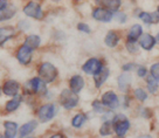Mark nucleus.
<instances>
[{
	"label": "nucleus",
	"mask_w": 159,
	"mask_h": 138,
	"mask_svg": "<svg viewBox=\"0 0 159 138\" xmlns=\"http://www.w3.org/2000/svg\"><path fill=\"white\" fill-rule=\"evenodd\" d=\"M157 40L159 41V33H158V35H157Z\"/></svg>",
	"instance_id": "ea45409f"
},
{
	"label": "nucleus",
	"mask_w": 159,
	"mask_h": 138,
	"mask_svg": "<svg viewBox=\"0 0 159 138\" xmlns=\"http://www.w3.org/2000/svg\"><path fill=\"white\" fill-rule=\"evenodd\" d=\"M93 18L101 22H109L114 18V14L112 12L105 10L103 7H98V8H95L93 12Z\"/></svg>",
	"instance_id": "6e6552de"
},
{
	"label": "nucleus",
	"mask_w": 159,
	"mask_h": 138,
	"mask_svg": "<svg viewBox=\"0 0 159 138\" xmlns=\"http://www.w3.org/2000/svg\"><path fill=\"white\" fill-rule=\"evenodd\" d=\"M85 119H87V116L84 113H77L71 121V124H73L74 128H81L85 122Z\"/></svg>",
	"instance_id": "393cba45"
},
{
	"label": "nucleus",
	"mask_w": 159,
	"mask_h": 138,
	"mask_svg": "<svg viewBox=\"0 0 159 138\" xmlns=\"http://www.w3.org/2000/svg\"><path fill=\"white\" fill-rule=\"evenodd\" d=\"M134 96H136V99H139L140 102H144L145 99H148V94L145 93V90H143V89H140V88L136 89L134 91Z\"/></svg>",
	"instance_id": "c85d7f7f"
},
{
	"label": "nucleus",
	"mask_w": 159,
	"mask_h": 138,
	"mask_svg": "<svg viewBox=\"0 0 159 138\" xmlns=\"http://www.w3.org/2000/svg\"><path fill=\"white\" fill-rule=\"evenodd\" d=\"M93 108H94L95 113H104L108 111V109H107L104 104L102 103V102H98V101H94L93 102Z\"/></svg>",
	"instance_id": "cd10ccee"
},
{
	"label": "nucleus",
	"mask_w": 159,
	"mask_h": 138,
	"mask_svg": "<svg viewBox=\"0 0 159 138\" xmlns=\"http://www.w3.org/2000/svg\"><path fill=\"white\" fill-rule=\"evenodd\" d=\"M140 47L144 48L145 50H151L153 48V46L156 44V39L154 36H152L151 34H143L140 38Z\"/></svg>",
	"instance_id": "ddd939ff"
},
{
	"label": "nucleus",
	"mask_w": 159,
	"mask_h": 138,
	"mask_svg": "<svg viewBox=\"0 0 159 138\" xmlns=\"http://www.w3.org/2000/svg\"><path fill=\"white\" fill-rule=\"evenodd\" d=\"M139 18L144 21L145 24L151 25L159 22V13H149V12H142L139 14Z\"/></svg>",
	"instance_id": "a211bd4d"
},
{
	"label": "nucleus",
	"mask_w": 159,
	"mask_h": 138,
	"mask_svg": "<svg viewBox=\"0 0 159 138\" xmlns=\"http://www.w3.org/2000/svg\"><path fill=\"white\" fill-rule=\"evenodd\" d=\"M148 89H149L150 93H152V94L158 90V81L154 80L152 76H150L149 79H148Z\"/></svg>",
	"instance_id": "bb28decb"
},
{
	"label": "nucleus",
	"mask_w": 159,
	"mask_h": 138,
	"mask_svg": "<svg viewBox=\"0 0 159 138\" xmlns=\"http://www.w3.org/2000/svg\"><path fill=\"white\" fill-rule=\"evenodd\" d=\"M122 68H123V70H124V73H126V71H131L134 68H136V64L134 63H126V64H124Z\"/></svg>",
	"instance_id": "c9c22d12"
},
{
	"label": "nucleus",
	"mask_w": 159,
	"mask_h": 138,
	"mask_svg": "<svg viewBox=\"0 0 159 138\" xmlns=\"http://www.w3.org/2000/svg\"><path fill=\"white\" fill-rule=\"evenodd\" d=\"M38 126V122L36 121H30V122H27L26 124H24L21 128H20V132L19 136L20 138H24L26 136H28L30 133H32Z\"/></svg>",
	"instance_id": "4468645a"
},
{
	"label": "nucleus",
	"mask_w": 159,
	"mask_h": 138,
	"mask_svg": "<svg viewBox=\"0 0 159 138\" xmlns=\"http://www.w3.org/2000/svg\"><path fill=\"white\" fill-rule=\"evenodd\" d=\"M137 74H138L139 77H145L146 74H148V70L145 67H138V70H137Z\"/></svg>",
	"instance_id": "f704fd0d"
},
{
	"label": "nucleus",
	"mask_w": 159,
	"mask_h": 138,
	"mask_svg": "<svg viewBox=\"0 0 159 138\" xmlns=\"http://www.w3.org/2000/svg\"><path fill=\"white\" fill-rule=\"evenodd\" d=\"M14 12L15 11H5V13H1V16H0V19L1 21H4V20H8L12 18V15H14Z\"/></svg>",
	"instance_id": "2f4dec72"
},
{
	"label": "nucleus",
	"mask_w": 159,
	"mask_h": 138,
	"mask_svg": "<svg viewBox=\"0 0 159 138\" xmlns=\"http://www.w3.org/2000/svg\"><path fill=\"white\" fill-rule=\"evenodd\" d=\"M109 70L108 69H103L99 74L95 75V85H96V88H99V87H102V84L104 83L107 79L109 77Z\"/></svg>",
	"instance_id": "5701e85b"
},
{
	"label": "nucleus",
	"mask_w": 159,
	"mask_h": 138,
	"mask_svg": "<svg viewBox=\"0 0 159 138\" xmlns=\"http://www.w3.org/2000/svg\"><path fill=\"white\" fill-rule=\"evenodd\" d=\"M143 34V28L142 26L136 24L134 25L129 30V34H128V41H132V42H136L138 38H140Z\"/></svg>",
	"instance_id": "2eb2a0df"
},
{
	"label": "nucleus",
	"mask_w": 159,
	"mask_h": 138,
	"mask_svg": "<svg viewBox=\"0 0 159 138\" xmlns=\"http://www.w3.org/2000/svg\"><path fill=\"white\" fill-rule=\"evenodd\" d=\"M111 128H114L112 123L111 122H105L102 125V128L99 129V135L101 136H108V135H110V133L112 132V129Z\"/></svg>",
	"instance_id": "a878e982"
},
{
	"label": "nucleus",
	"mask_w": 159,
	"mask_h": 138,
	"mask_svg": "<svg viewBox=\"0 0 159 138\" xmlns=\"http://www.w3.org/2000/svg\"><path fill=\"white\" fill-rule=\"evenodd\" d=\"M28 138H35V137H28Z\"/></svg>",
	"instance_id": "37998d69"
},
{
	"label": "nucleus",
	"mask_w": 159,
	"mask_h": 138,
	"mask_svg": "<svg viewBox=\"0 0 159 138\" xmlns=\"http://www.w3.org/2000/svg\"><path fill=\"white\" fill-rule=\"evenodd\" d=\"M20 89V84L14 81V80H8L6 81L4 85H2V93L6 95V96H16L18 91Z\"/></svg>",
	"instance_id": "1a4fd4ad"
},
{
	"label": "nucleus",
	"mask_w": 159,
	"mask_h": 138,
	"mask_svg": "<svg viewBox=\"0 0 159 138\" xmlns=\"http://www.w3.org/2000/svg\"><path fill=\"white\" fill-rule=\"evenodd\" d=\"M139 138H152L151 136H149V135H145V136H140Z\"/></svg>",
	"instance_id": "58836bf2"
},
{
	"label": "nucleus",
	"mask_w": 159,
	"mask_h": 138,
	"mask_svg": "<svg viewBox=\"0 0 159 138\" xmlns=\"http://www.w3.org/2000/svg\"><path fill=\"white\" fill-rule=\"evenodd\" d=\"M32 52L33 50L30 49V48H28L25 44H22L19 49H18L16 59H18V61L21 64H28L32 61V55H33Z\"/></svg>",
	"instance_id": "0eeeda50"
},
{
	"label": "nucleus",
	"mask_w": 159,
	"mask_h": 138,
	"mask_svg": "<svg viewBox=\"0 0 159 138\" xmlns=\"http://www.w3.org/2000/svg\"><path fill=\"white\" fill-rule=\"evenodd\" d=\"M104 42L108 47H111V48L116 47L119 42V36L115 33L114 30H110V32H108V34L105 35Z\"/></svg>",
	"instance_id": "aec40b11"
},
{
	"label": "nucleus",
	"mask_w": 159,
	"mask_h": 138,
	"mask_svg": "<svg viewBox=\"0 0 159 138\" xmlns=\"http://www.w3.org/2000/svg\"><path fill=\"white\" fill-rule=\"evenodd\" d=\"M150 71H151V76L159 82V62L152 64V66H151V69H150Z\"/></svg>",
	"instance_id": "7c9ffc66"
},
{
	"label": "nucleus",
	"mask_w": 159,
	"mask_h": 138,
	"mask_svg": "<svg viewBox=\"0 0 159 138\" xmlns=\"http://www.w3.org/2000/svg\"><path fill=\"white\" fill-rule=\"evenodd\" d=\"M77 103H79V96L73 90L65 89L60 95V104L67 110L75 108Z\"/></svg>",
	"instance_id": "7ed1b4c3"
},
{
	"label": "nucleus",
	"mask_w": 159,
	"mask_h": 138,
	"mask_svg": "<svg viewBox=\"0 0 159 138\" xmlns=\"http://www.w3.org/2000/svg\"><path fill=\"white\" fill-rule=\"evenodd\" d=\"M69 85H70V90H73L75 94H77L84 87V80H83L82 76H80V75H74L70 79Z\"/></svg>",
	"instance_id": "9b49d317"
},
{
	"label": "nucleus",
	"mask_w": 159,
	"mask_h": 138,
	"mask_svg": "<svg viewBox=\"0 0 159 138\" xmlns=\"http://www.w3.org/2000/svg\"><path fill=\"white\" fill-rule=\"evenodd\" d=\"M40 44H41L40 36H38V35H35V34H32V35H28V36L26 38L25 44H24L33 50V49H35V48H38L40 46Z\"/></svg>",
	"instance_id": "6ab92c4d"
},
{
	"label": "nucleus",
	"mask_w": 159,
	"mask_h": 138,
	"mask_svg": "<svg viewBox=\"0 0 159 138\" xmlns=\"http://www.w3.org/2000/svg\"><path fill=\"white\" fill-rule=\"evenodd\" d=\"M158 13H159V6H158Z\"/></svg>",
	"instance_id": "79ce46f5"
},
{
	"label": "nucleus",
	"mask_w": 159,
	"mask_h": 138,
	"mask_svg": "<svg viewBox=\"0 0 159 138\" xmlns=\"http://www.w3.org/2000/svg\"><path fill=\"white\" fill-rule=\"evenodd\" d=\"M30 85V90L34 93H46V82L40 77H34L28 82Z\"/></svg>",
	"instance_id": "f8f14e48"
},
{
	"label": "nucleus",
	"mask_w": 159,
	"mask_h": 138,
	"mask_svg": "<svg viewBox=\"0 0 159 138\" xmlns=\"http://www.w3.org/2000/svg\"><path fill=\"white\" fill-rule=\"evenodd\" d=\"M77 30H81V32H84V33H90V28L88 25H85V24H79L77 25Z\"/></svg>",
	"instance_id": "72a5a7b5"
},
{
	"label": "nucleus",
	"mask_w": 159,
	"mask_h": 138,
	"mask_svg": "<svg viewBox=\"0 0 159 138\" xmlns=\"http://www.w3.org/2000/svg\"><path fill=\"white\" fill-rule=\"evenodd\" d=\"M126 48H128V50H129L131 54H136V53H138L139 46H138V44H137V41H136V42L128 41V42H126Z\"/></svg>",
	"instance_id": "c756f323"
},
{
	"label": "nucleus",
	"mask_w": 159,
	"mask_h": 138,
	"mask_svg": "<svg viewBox=\"0 0 159 138\" xmlns=\"http://www.w3.org/2000/svg\"><path fill=\"white\" fill-rule=\"evenodd\" d=\"M82 70L84 71L85 74L88 75H97L99 74L102 70H103V66H102V62L99 61L98 59H89L87 62H85L83 66H82Z\"/></svg>",
	"instance_id": "20e7f679"
},
{
	"label": "nucleus",
	"mask_w": 159,
	"mask_h": 138,
	"mask_svg": "<svg viewBox=\"0 0 159 138\" xmlns=\"http://www.w3.org/2000/svg\"><path fill=\"white\" fill-rule=\"evenodd\" d=\"M117 138H120V137H117Z\"/></svg>",
	"instance_id": "c03bdc74"
},
{
	"label": "nucleus",
	"mask_w": 159,
	"mask_h": 138,
	"mask_svg": "<svg viewBox=\"0 0 159 138\" xmlns=\"http://www.w3.org/2000/svg\"><path fill=\"white\" fill-rule=\"evenodd\" d=\"M112 125H114V131L117 133L118 137L122 138L128 132L130 128V122L126 116H124L123 113H118L112 119Z\"/></svg>",
	"instance_id": "f257e3e1"
},
{
	"label": "nucleus",
	"mask_w": 159,
	"mask_h": 138,
	"mask_svg": "<svg viewBox=\"0 0 159 138\" xmlns=\"http://www.w3.org/2000/svg\"><path fill=\"white\" fill-rule=\"evenodd\" d=\"M0 10H1V12H4V10H7V1H4V0H1L0 1Z\"/></svg>",
	"instance_id": "e433bc0d"
},
{
	"label": "nucleus",
	"mask_w": 159,
	"mask_h": 138,
	"mask_svg": "<svg viewBox=\"0 0 159 138\" xmlns=\"http://www.w3.org/2000/svg\"><path fill=\"white\" fill-rule=\"evenodd\" d=\"M115 18L117 21H119L120 24H124L125 21H126V15L124 13H122V12H117L116 14H115Z\"/></svg>",
	"instance_id": "473e14b6"
},
{
	"label": "nucleus",
	"mask_w": 159,
	"mask_h": 138,
	"mask_svg": "<svg viewBox=\"0 0 159 138\" xmlns=\"http://www.w3.org/2000/svg\"><path fill=\"white\" fill-rule=\"evenodd\" d=\"M39 75L42 81H45L46 83H50L54 82L55 79L57 77V69L49 62H45L40 66Z\"/></svg>",
	"instance_id": "f03ea898"
},
{
	"label": "nucleus",
	"mask_w": 159,
	"mask_h": 138,
	"mask_svg": "<svg viewBox=\"0 0 159 138\" xmlns=\"http://www.w3.org/2000/svg\"><path fill=\"white\" fill-rule=\"evenodd\" d=\"M4 128H5V137L6 138H15L16 136V131H18V124L14 122H10L7 121L4 123Z\"/></svg>",
	"instance_id": "f3484780"
},
{
	"label": "nucleus",
	"mask_w": 159,
	"mask_h": 138,
	"mask_svg": "<svg viewBox=\"0 0 159 138\" xmlns=\"http://www.w3.org/2000/svg\"><path fill=\"white\" fill-rule=\"evenodd\" d=\"M0 138H6V137H5V136H1V137H0Z\"/></svg>",
	"instance_id": "a19ab883"
},
{
	"label": "nucleus",
	"mask_w": 159,
	"mask_h": 138,
	"mask_svg": "<svg viewBox=\"0 0 159 138\" xmlns=\"http://www.w3.org/2000/svg\"><path fill=\"white\" fill-rule=\"evenodd\" d=\"M50 138H65L63 135H61V133H56V135H53Z\"/></svg>",
	"instance_id": "4c0bfd02"
},
{
	"label": "nucleus",
	"mask_w": 159,
	"mask_h": 138,
	"mask_svg": "<svg viewBox=\"0 0 159 138\" xmlns=\"http://www.w3.org/2000/svg\"><path fill=\"white\" fill-rule=\"evenodd\" d=\"M55 113H56V109H55L54 104H45L38 110V117H39L40 122L46 123L54 117Z\"/></svg>",
	"instance_id": "39448f33"
},
{
	"label": "nucleus",
	"mask_w": 159,
	"mask_h": 138,
	"mask_svg": "<svg viewBox=\"0 0 159 138\" xmlns=\"http://www.w3.org/2000/svg\"><path fill=\"white\" fill-rule=\"evenodd\" d=\"M117 83H118L119 90L126 91V89L129 88L130 83H131V75L129 73H123L122 75H119Z\"/></svg>",
	"instance_id": "dca6fc26"
},
{
	"label": "nucleus",
	"mask_w": 159,
	"mask_h": 138,
	"mask_svg": "<svg viewBox=\"0 0 159 138\" xmlns=\"http://www.w3.org/2000/svg\"><path fill=\"white\" fill-rule=\"evenodd\" d=\"M21 101H22V97L20 96V95H16L15 97H13V99H11L8 101L7 103H6V111H8V113H12V111H14L16 109L19 108V105L21 104Z\"/></svg>",
	"instance_id": "412c9836"
},
{
	"label": "nucleus",
	"mask_w": 159,
	"mask_h": 138,
	"mask_svg": "<svg viewBox=\"0 0 159 138\" xmlns=\"http://www.w3.org/2000/svg\"><path fill=\"white\" fill-rule=\"evenodd\" d=\"M102 103L104 104L107 108L115 109L118 105V97L114 91H108L102 95Z\"/></svg>",
	"instance_id": "9d476101"
},
{
	"label": "nucleus",
	"mask_w": 159,
	"mask_h": 138,
	"mask_svg": "<svg viewBox=\"0 0 159 138\" xmlns=\"http://www.w3.org/2000/svg\"><path fill=\"white\" fill-rule=\"evenodd\" d=\"M99 4L104 5L103 8L110 11V12H117L120 7V1L119 0H108V1H99Z\"/></svg>",
	"instance_id": "4be33fe9"
},
{
	"label": "nucleus",
	"mask_w": 159,
	"mask_h": 138,
	"mask_svg": "<svg viewBox=\"0 0 159 138\" xmlns=\"http://www.w3.org/2000/svg\"><path fill=\"white\" fill-rule=\"evenodd\" d=\"M14 35V28L12 27H5V28H1L0 30V42L1 44H4L7 40L12 38Z\"/></svg>",
	"instance_id": "b1692460"
},
{
	"label": "nucleus",
	"mask_w": 159,
	"mask_h": 138,
	"mask_svg": "<svg viewBox=\"0 0 159 138\" xmlns=\"http://www.w3.org/2000/svg\"><path fill=\"white\" fill-rule=\"evenodd\" d=\"M24 13L27 16H30V18H34V19H38V20L43 18V12H42L41 6L38 2H33V1L28 2L24 7Z\"/></svg>",
	"instance_id": "423d86ee"
}]
</instances>
